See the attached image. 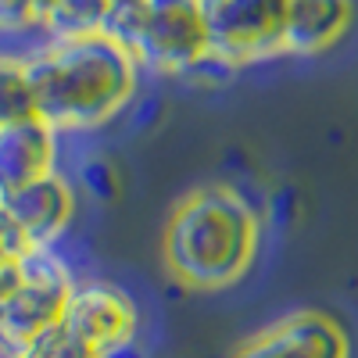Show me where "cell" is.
Wrapping results in <instances>:
<instances>
[{"label":"cell","instance_id":"6da1fadb","mask_svg":"<svg viewBox=\"0 0 358 358\" xmlns=\"http://www.w3.org/2000/svg\"><path fill=\"white\" fill-rule=\"evenodd\" d=\"M136 57L108 36L47 43L25 57V79L36 118L54 133L94 129L136 94Z\"/></svg>","mask_w":358,"mask_h":358},{"label":"cell","instance_id":"7a4b0ae2","mask_svg":"<svg viewBox=\"0 0 358 358\" xmlns=\"http://www.w3.org/2000/svg\"><path fill=\"white\" fill-rule=\"evenodd\" d=\"M258 215L229 187H201L176 204L165 226V262L176 280L197 290L236 283L258 251Z\"/></svg>","mask_w":358,"mask_h":358},{"label":"cell","instance_id":"3957f363","mask_svg":"<svg viewBox=\"0 0 358 358\" xmlns=\"http://www.w3.org/2000/svg\"><path fill=\"white\" fill-rule=\"evenodd\" d=\"M76 283L54 251H33L22 265V280L0 305V351L18 358L40 334L65 319Z\"/></svg>","mask_w":358,"mask_h":358},{"label":"cell","instance_id":"277c9868","mask_svg":"<svg viewBox=\"0 0 358 358\" xmlns=\"http://www.w3.org/2000/svg\"><path fill=\"white\" fill-rule=\"evenodd\" d=\"M140 69L183 76L194 62L212 54V36L201 0H143L140 22L126 47Z\"/></svg>","mask_w":358,"mask_h":358},{"label":"cell","instance_id":"5b68a950","mask_svg":"<svg viewBox=\"0 0 358 358\" xmlns=\"http://www.w3.org/2000/svg\"><path fill=\"white\" fill-rule=\"evenodd\" d=\"M290 0H201L212 50L233 65L280 54Z\"/></svg>","mask_w":358,"mask_h":358},{"label":"cell","instance_id":"8992f818","mask_svg":"<svg viewBox=\"0 0 358 358\" xmlns=\"http://www.w3.org/2000/svg\"><path fill=\"white\" fill-rule=\"evenodd\" d=\"M233 358H351V341L334 315L305 308L258 330Z\"/></svg>","mask_w":358,"mask_h":358},{"label":"cell","instance_id":"52a82bcc","mask_svg":"<svg viewBox=\"0 0 358 358\" xmlns=\"http://www.w3.org/2000/svg\"><path fill=\"white\" fill-rule=\"evenodd\" d=\"M62 322L83 344H90L97 355H104L118 344L136 341L140 315H136V305L126 290L108 287V283H86V287L72 290Z\"/></svg>","mask_w":358,"mask_h":358},{"label":"cell","instance_id":"ba28073f","mask_svg":"<svg viewBox=\"0 0 358 358\" xmlns=\"http://www.w3.org/2000/svg\"><path fill=\"white\" fill-rule=\"evenodd\" d=\"M4 215L22 229V236L36 251H50V244L65 233V226L72 222L76 212V194L69 187V179H62L57 172L36 179V183L22 187L18 194L0 197Z\"/></svg>","mask_w":358,"mask_h":358},{"label":"cell","instance_id":"9c48e42d","mask_svg":"<svg viewBox=\"0 0 358 358\" xmlns=\"http://www.w3.org/2000/svg\"><path fill=\"white\" fill-rule=\"evenodd\" d=\"M54 136L57 133L36 115L0 126V197L18 194L22 187L54 172Z\"/></svg>","mask_w":358,"mask_h":358},{"label":"cell","instance_id":"30bf717a","mask_svg":"<svg viewBox=\"0 0 358 358\" xmlns=\"http://www.w3.org/2000/svg\"><path fill=\"white\" fill-rule=\"evenodd\" d=\"M355 18V0H290L283 18L287 54H319L334 47Z\"/></svg>","mask_w":358,"mask_h":358},{"label":"cell","instance_id":"8fae6325","mask_svg":"<svg viewBox=\"0 0 358 358\" xmlns=\"http://www.w3.org/2000/svg\"><path fill=\"white\" fill-rule=\"evenodd\" d=\"M108 4L111 0H43L40 29L50 36V43L104 36Z\"/></svg>","mask_w":358,"mask_h":358},{"label":"cell","instance_id":"7c38bea8","mask_svg":"<svg viewBox=\"0 0 358 358\" xmlns=\"http://www.w3.org/2000/svg\"><path fill=\"white\" fill-rule=\"evenodd\" d=\"M36 115L33 111V94H29L25 79V62L0 54V126L18 122V118Z\"/></svg>","mask_w":358,"mask_h":358},{"label":"cell","instance_id":"4fadbf2b","mask_svg":"<svg viewBox=\"0 0 358 358\" xmlns=\"http://www.w3.org/2000/svg\"><path fill=\"white\" fill-rule=\"evenodd\" d=\"M36 248L22 236V229L4 215V208H0V305L8 301V294L18 287L22 280V265L25 258L33 255Z\"/></svg>","mask_w":358,"mask_h":358},{"label":"cell","instance_id":"5bb4252c","mask_svg":"<svg viewBox=\"0 0 358 358\" xmlns=\"http://www.w3.org/2000/svg\"><path fill=\"white\" fill-rule=\"evenodd\" d=\"M18 358H101V355L90 344H83L65 322H57V326H50L47 334H40Z\"/></svg>","mask_w":358,"mask_h":358},{"label":"cell","instance_id":"9a60e30c","mask_svg":"<svg viewBox=\"0 0 358 358\" xmlns=\"http://www.w3.org/2000/svg\"><path fill=\"white\" fill-rule=\"evenodd\" d=\"M79 183L94 194L97 201H111L115 194H118V176H115V165L108 162V158H101V155H94V158H86L83 165H79Z\"/></svg>","mask_w":358,"mask_h":358},{"label":"cell","instance_id":"2e32d148","mask_svg":"<svg viewBox=\"0 0 358 358\" xmlns=\"http://www.w3.org/2000/svg\"><path fill=\"white\" fill-rule=\"evenodd\" d=\"M233 62H226V57H219L215 50L212 54H204L201 62H194L187 72H183V79H190L194 86H226L229 79H233Z\"/></svg>","mask_w":358,"mask_h":358},{"label":"cell","instance_id":"e0dca14e","mask_svg":"<svg viewBox=\"0 0 358 358\" xmlns=\"http://www.w3.org/2000/svg\"><path fill=\"white\" fill-rule=\"evenodd\" d=\"M40 8L43 0H0V29H29V25H40Z\"/></svg>","mask_w":358,"mask_h":358},{"label":"cell","instance_id":"ac0fdd59","mask_svg":"<svg viewBox=\"0 0 358 358\" xmlns=\"http://www.w3.org/2000/svg\"><path fill=\"white\" fill-rule=\"evenodd\" d=\"M268 208H273V219H276L280 226H290V222L297 219V208H301V204H297V194H294L290 187H283V190L273 194V204H268Z\"/></svg>","mask_w":358,"mask_h":358},{"label":"cell","instance_id":"d6986e66","mask_svg":"<svg viewBox=\"0 0 358 358\" xmlns=\"http://www.w3.org/2000/svg\"><path fill=\"white\" fill-rule=\"evenodd\" d=\"M101 358H143V351L136 348V341H129V344H118V348L104 351Z\"/></svg>","mask_w":358,"mask_h":358},{"label":"cell","instance_id":"ffe728a7","mask_svg":"<svg viewBox=\"0 0 358 358\" xmlns=\"http://www.w3.org/2000/svg\"><path fill=\"white\" fill-rule=\"evenodd\" d=\"M158 115V101H151V104H143L140 111H136V126H147L151 118Z\"/></svg>","mask_w":358,"mask_h":358}]
</instances>
